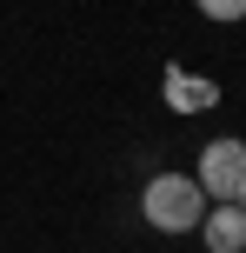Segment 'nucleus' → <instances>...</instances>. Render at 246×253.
Wrapping results in <instances>:
<instances>
[{"mask_svg":"<svg viewBox=\"0 0 246 253\" xmlns=\"http://www.w3.org/2000/svg\"><path fill=\"white\" fill-rule=\"evenodd\" d=\"M207 207H213V200L200 193L193 173H153V180H146V193H140L146 227H160V233H200Z\"/></svg>","mask_w":246,"mask_h":253,"instance_id":"nucleus-1","label":"nucleus"},{"mask_svg":"<svg viewBox=\"0 0 246 253\" xmlns=\"http://www.w3.org/2000/svg\"><path fill=\"white\" fill-rule=\"evenodd\" d=\"M193 180H200L207 200H233V193L246 187V140H207Z\"/></svg>","mask_w":246,"mask_h":253,"instance_id":"nucleus-2","label":"nucleus"},{"mask_svg":"<svg viewBox=\"0 0 246 253\" xmlns=\"http://www.w3.org/2000/svg\"><path fill=\"white\" fill-rule=\"evenodd\" d=\"M200 233H207V253H246V213L233 200H213L207 220H200Z\"/></svg>","mask_w":246,"mask_h":253,"instance_id":"nucleus-3","label":"nucleus"},{"mask_svg":"<svg viewBox=\"0 0 246 253\" xmlns=\"http://www.w3.org/2000/svg\"><path fill=\"white\" fill-rule=\"evenodd\" d=\"M167 100L180 107V114H207V107L220 100V87H213V80H193V74H180V67H167Z\"/></svg>","mask_w":246,"mask_h":253,"instance_id":"nucleus-4","label":"nucleus"},{"mask_svg":"<svg viewBox=\"0 0 246 253\" xmlns=\"http://www.w3.org/2000/svg\"><path fill=\"white\" fill-rule=\"evenodd\" d=\"M207 20H246V0H193Z\"/></svg>","mask_w":246,"mask_h":253,"instance_id":"nucleus-5","label":"nucleus"},{"mask_svg":"<svg viewBox=\"0 0 246 253\" xmlns=\"http://www.w3.org/2000/svg\"><path fill=\"white\" fill-rule=\"evenodd\" d=\"M233 207H240V213H246V187H240V193H233Z\"/></svg>","mask_w":246,"mask_h":253,"instance_id":"nucleus-6","label":"nucleus"}]
</instances>
